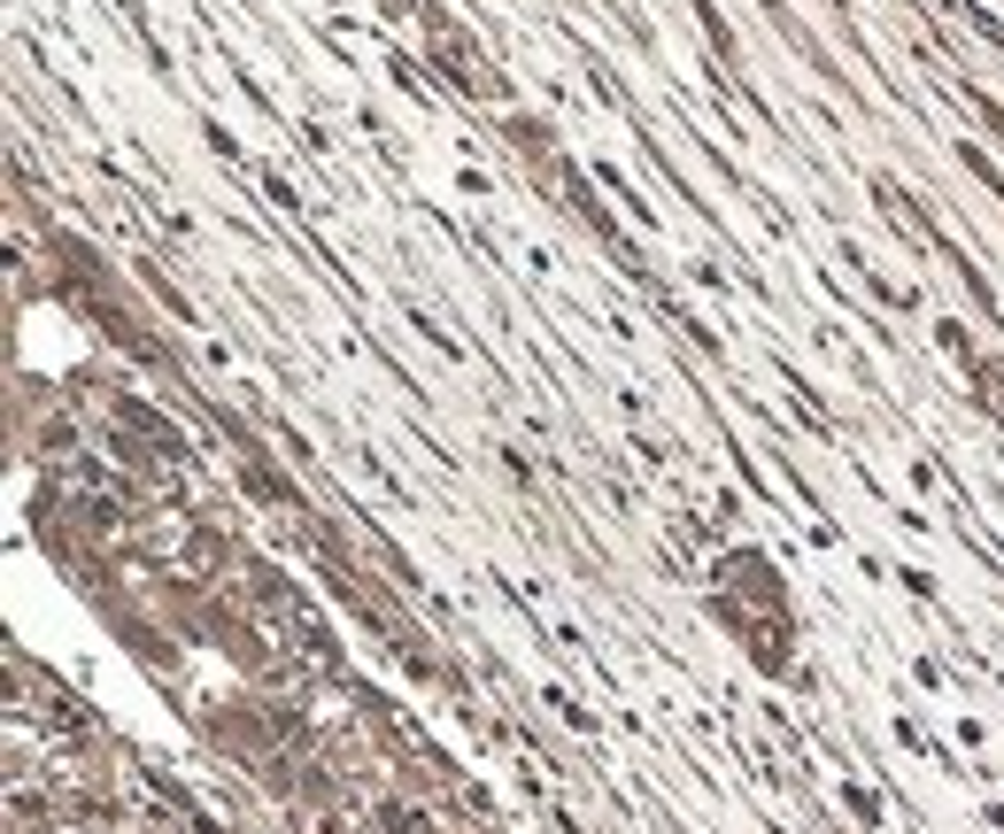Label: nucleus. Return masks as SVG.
<instances>
[{
	"label": "nucleus",
	"mask_w": 1004,
	"mask_h": 834,
	"mask_svg": "<svg viewBox=\"0 0 1004 834\" xmlns=\"http://www.w3.org/2000/svg\"><path fill=\"white\" fill-rule=\"evenodd\" d=\"M379 827H386V834H418V820H410L402 804H386V812H379Z\"/></svg>",
	"instance_id": "obj_1"
}]
</instances>
